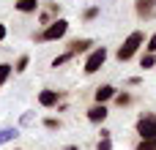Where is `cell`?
Instances as JSON below:
<instances>
[{"instance_id": "cell-7", "label": "cell", "mask_w": 156, "mask_h": 150, "mask_svg": "<svg viewBox=\"0 0 156 150\" xmlns=\"http://www.w3.org/2000/svg\"><path fill=\"white\" fill-rule=\"evenodd\" d=\"M90 49H93V41H90V38H74V41H69V46H66V52H69L71 57L88 55Z\"/></svg>"}, {"instance_id": "cell-11", "label": "cell", "mask_w": 156, "mask_h": 150, "mask_svg": "<svg viewBox=\"0 0 156 150\" xmlns=\"http://www.w3.org/2000/svg\"><path fill=\"white\" fill-rule=\"evenodd\" d=\"M14 8H16L19 14H36V11L41 8V3H38V0H16Z\"/></svg>"}, {"instance_id": "cell-2", "label": "cell", "mask_w": 156, "mask_h": 150, "mask_svg": "<svg viewBox=\"0 0 156 150\" xmlns=\"http://www.w3.org/2000/svg\"><path fill=\"white\" fill-rule=\"evenodd\" d=\"M66 33H69V22L60 16V19H55L52 25H47V27H41L38 33H33V41L36 44H47V41H60V38H66Z\"/></svg>"}, {"instance_id": "cell-1", "label": "cell", "mask_w": 156, "mask_h": 150, "mask_svg": "<svg viewBox=\"0 0 156 150\" xmlns=\"http://www.w3.org/2000/svg\"><path fill=\"white\" fill-rule=\"evenodd\" d=\"M143 46H145V33H143V30H132V33L123 38V44L115 49V57H118L121 63H129Z\"/></svg>"}, {"instance_id": "cell-22", "label": "cell", "mask_w": 156, "mask_h": 150, "mask_svg": "<svg viewBox=\"0 0 156 150\" xmlns=\"http://www.w3.org/2000/svg\"><path fill=\"white\" fill-rule=\"evenodd\" d=\"M96 150H112V139H99L96 142Z\"/></svg>"}, {"instance_id": "cell-8", "label": "cell", "mask_w": 156, "mask_h": 150, "mask_svg": "<svg viewBox=\"0 0 156 150\" xmlns=\"http://www.w3.org/2000/svg\"><path fill=\"white\" fill-rule=\"evenodd\" d=\"M118 96V87L115 85H99L96 90H93V104H107V101H112Z\"/></svg>"}, {"instance_id": "cell-3", "label": "cell", "mask_w": 156, "mask_h": 150, "mask_svg": "<svg viewBox=\"0 0 156 150\" xmlns=\"http://www.w3.org/2000/svg\"><path fill=\"white\" fill-rule=\"evenodd\" d=\"M107 55H110V52H107V46H93V49H90V52L85 55L82 71H85L88 77H93V74H96V71H99V68H101V66L107 63Z\"/></svg>"}, {"instance_id": "cell-24", "label": "cell", "mask_w": 156, "mask_h": 150, "mask_svg": "<svg viewBox=\"0 0 156 150\" xmlns=\"http://www.w3.org/2000/svg\"><path fill=\"white\" fill-rule=\"evenodd\" d=\"M19 123H22V126H30V123H33V112H25V115H22V120H19Z\"/></svg>"}, {"instance_id": "cell-13", "label": "cell", "mask_w": 156, "mask_h": 150, "mask_svg": "<svg viewBox=\"0 0 156 150\" xmlns=\"http://www.w3.org/2000/svg\"><path fill=\"white\" fill-rule=\"evenodd\" d=\"M112 101H115V107H121V109H123V107H132V104H134V96H132V93H126V90H123V93L118 90V96H115Z\"/></svg>"}, {"instance_id": "cell-6", "label": "cell", "mask_w": 156, "mask_h": 150, "mask_svg": "<svg viewBox=\"0 0 156 150\" xmlns=\"http://www.w3.org/2000/svg\"><path fill=\"white\" fill-rule=\"evenodd\" d=\"M134 14H137L143 22L154 19L156 16V0H134Z\"/></svg>"}, {"instance_id": "cell-5", "label": "cell", "mask_w": 156, "mask_h": 150, "mask_svg": "<svg viewBox=\"0 0 156 150\" xmlns=\"http://www.w3.org/2000/svg\"><path fill=\"white\" fill-rule=\"evenodd\" d=\"M60 98H63L60 90L44 87V90L38 93V107H44V109H55V107H60Z\"/></svg>"}, {"instance_id": "cell-27", "label": "cell", "mask_w": 156, "mask_h": 150, "mask_svg": "<svg viewBox=\"0 0 156 150\" xmlns=\"http://www.w3.org/2000/svg\"><path fill=\"white\" fill-rule=\"evenodd\" d=\"M63 150H80V148H77V145H69V148H63Z\"/></svg>"}, {"instance_id": "cell-12", "label": "cell", "mask_w": 156, "mask_h": 150, "mask_svg": "<svg viewBox=\"0 0 156 150\" xmlns=\"http://www.w3.org/2000/svg\"><path fill=\"white\" fill-rule=\"evenodd\" d=\"M16 137H19V128H16V126H5V128H0V145H11Z\"/></svg>"}, {"instance_id": "cell-25", "label": "cell", "mask_w": 156, "mask_h": 150, "mask_svg": "<svg viewBox=\"0 0 156 150\" xmlns=\"http://www.w3.org/2000/svg\"><path fill=\"white\" fill-rule=\"evenodd\" d=\"M110 137H112V131H110V128H104V126H101V131H99V139H110Z\"/></svg>"}, {"instance_id": "cell-26", "label": "cell", "mask_w": 156, "mask_h": 150, "mask_svg": "<svg viewBox=\"0 0 156 150\" xmlns=\"http://www.w3.org/2000/svg\"><path fill=\"white\" fill-rule=\"evenodd\" d=\"M5 36H8V27H5V25H3V22H0V44H3V41H5Z\"/></svg>"}, {"instance_id": "cell-18", "label": "cell", "mask_w": 156, "mask_h": 150, "mask_svg": "<svg viewBox=\"0 0 156 150\" xmlns=\"http://www.w3.org/2000/svg\"><path fill=\"white\" fill-rule=\"evenodd\" d=\"M156 66V55H148V52H143V57H140V68H154Z\"/></svg>"}, {"instance_id": "cell-19", "label": "cell", "mask_w": 156, "mask_h": 150, "mask_svg": "<svg viewBox=\"0 0 156 150\" xmlns=\"http://www.w3.org/2000/svg\"><path fill=\"white\" fill-rule=\"evenodd\" d=\"M69 60H74V57H71V55H69V52H63V55H58V57H55V60H52V68H60V66H66V63H69Z\"/></svg>"}, {"instance_id": "cell-4", "label": "cell", "mask_w": 156, "mask_h": 150, "mask_svg": "<svg viewBox=\"0 0 156 150\" xmlns=\"http://www.w3.org/2000/svg\"><path fill=\"white\" fill-rule=\"evenodd\" d=\"M134 131L140 139H156V112H143L134 123Z\"/></svg>"}, {"instance_id": "cell-15", "label": "cell", "mask_w": 156, "mask_h": 150, "mask_svg": "<svg viewBox=\"0 0 156 150\" xmlns=\"http://www.w3.org/2000/svg\"><path fill=\"white\" fill-rule=\"evenodd\" d=\"M11 74H14V66L11 63H0V87L11 79Z\"/></svg>"}, {"instance_id": "cell-16", "label": "cell", "mask_w": 156, "mask_h": 150, "mask_svg": "<svg viewBox=\"0 0 156 150\" xmlns=\"http://www.w3.org/2000/svg\"><path fill=\"white\" fill-rule=\"evenodd\" d=\"M99 14H101V8H99V5H88V8L82 11V19H85V22H93Z\"/></svg>"}, {"instance_id": "cell-20", "label": "cell", "mask_w": 156, "mask_h": 150, "mask_svg": "<svg viewBox=\"0 0 156 150\" xmlns=\"http://www.w3.org/2000/svg\"><path fill=\"white\" fill-rule=\"evenodd\" d=\"M148 55H156V33H151L148 36V41H145V46H143Z\"/></svg>"}, {"instance_id": "cell-14", "label": "cell", "mask_w": 156, "mask_h": 150, "mask_svg": "<svg viewBox=\"0 0 156 150\" xmlns=\"http://www.w3.org/2000/svg\"><path fill=\"white\" fill-rule=\"evenodd\" d=\"M27 66H30V55H19L16 63H14V74H25Z\"/></svg>"}, {"instance_id": "cell-10", "label": "cell", "mask_w": 156, "mask_h": 150, "mask_svg": "<svg viewBox=\"0 0 156 150\" xmlns=\"http://www.w3.org/2000/svg\"><path fill=\"white\" fill-rule=\"evenodd\" d=\"M110 118V109H107V104H93L90 109H88V120L90 123H96V126H104V120Z\"/></svg>"}, {"instance_id": "cell-17", "label": "cell", "mask_w": 156, "mask_h": 150, "mask_svg": "<svg viewBox=\"0 0 156 150\" xmlns=\"http://www.w3.org/2000/svg\"><path fill=\"white\" fill-rule=\"evenodd\" d=\"M44 128L47 131H60L63 123H60V118H44Z\"/></svg>"}, {"instance_id": "cell-9", "label": "cell", "mask_w": 156, "mask_h": 150, "mask_svg": "<svg viewBox=\"0 0 156 150\" xmlns=\"http://www.w3.org/2000/svg\"><path fill=\"white\" fill-rule=\"evenodd\" d=\"M55 19H60V5H58V3H47V8L38 14V25L47 27V25H52Z\"/></svg>"}, {"instance_id": "cell-23", "label": "cell", "mask_w": 156, "mask_h": 150, "mask_svg": "<svg viewBox=\"0 0 156 150\" xmlns=\"http://www.w3.org/2000/svg\"><path fill=\"white\" fill-rule=\"evenodd\" d=\"M126 85H129V87H137V85H143V77H129Z\"/></svg>"}, {"instance_id": "cell-21", "label": "cell", "mask_w": 156, "mask_h": 150, "mask_svg": "<svg viewBox=\"0 0 156 150\" xmlns=\"http://www.w3.org/2000/svg\"><path fill=\"white\" fill-rule=\"evenodd\" d=\"M134 150H156V139H140Z\"/></svg>"}]
</instances>
